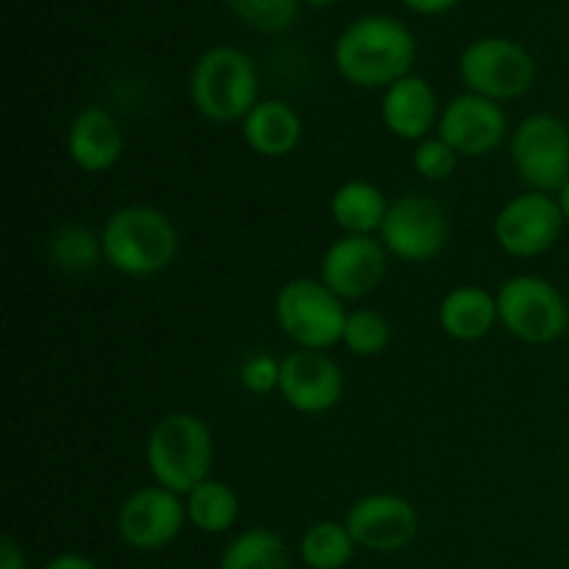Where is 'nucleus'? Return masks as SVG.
Here are the masks:
<instances>
[{"label": "nucleus", "mask_w": 569, "mask_h": 569, "mask_svg": "<svg viewBox=\"0 0 569 569\" xmlns=\"http://www.w3.org/2000/svg\"><path fill=\"white\" fill-rule=\"evenodd\" d=\"M342 345L359 359H376L392 345V326L376 309H356L345 322Z\"/></svg>", "instance_id": "nucleus-25"}, {"label": "nucleus", "mask_w": 569, "mask_h": 569, "mask_svg": "<svg viewBox=\"0 0 569 569\" xmlns=\"http://www.w3.org/2000/svg\"><path fill=\"white\" fill-rule=\"evenodd\" d=\"M437 320L445 337L467 345L481 342L495 331V326H500L498 295L476 283L453 287L439 303Z\"/></svg>", "instance_id": "nucleus-18"}, {"label": "nucleus", "mask_w": 569, "mask_h": 569, "mask_svg": "<svg viewBox=\"0 0 569 569\" xmlns=\"http://www.w3.org/2000/svg\"><path fill=\"white\" fill-rule=\"evenodd\" d=\"M220 569H292V556L281 533L256 526L226 545Z\"/></svg>", "instance_id": "nucleus-23"}, {"label": "nucleus", "mask_w": 569, "mask_h": 569, "mask_svg": "<svg viewBox=\"0 0 569 569\" xmlns=\"http://www.w3.org/2000/svg\"><path fill=\"white\" fill-rule=\"evenodd\" d=\"M500 326L520 342L542 348L559 342L569 328V306L553 281L533 272H520L500 283Z\"/></svg>", "instance_id": "nucleus-6"}, {"label": "nucleus", "mask_w": 569, "mask_h": 569, "mask_svg": "<svg viewBox=\"0 0 569 569\" xmlns=\"http://www.w3.org/2000/svg\"><path fill=\"white\" fill-rule=\"evenodd\" d=\"M459 78L467 92L503 106L528 94L537 83V59L509 37H481L459 56Z\"/></svg>", "instance_id": "nucleus-7"}, {"label": "nucleus", "mask_w": 569, "mask_h": 569, "mask_svg": "<svg viewBox=\"0 0 569 569\" xmlns=\"http://www.w3.org/2000/svg\"><path fill=\"white\" fill-rule=\"evenodd\" d=\"M144 465L159 487L189 495L211 478L214 467V433L192 411H170L159 417L144 442Z\"/></svg>", "instance_id": "nucleus-4"}, {"label": "nucleus", "mask_w": 569, "mask_h": 569, "mask_svg": "<svg viewBox=\"0 0 569 569\" xmlns=\"http://www.w3.org/2000/svg\"><path fill=\"white\" fill-rule=\"evenodd\" d=\"M378 239L392 259L406 261V264H426L448 248V211L431 194L409 192L403 198H395L389 203Z\"/></svg>", "instance_id": "nucleus-9"}, {"label": "nucleus", "mask_w": 569, "mask_h": 569, "mask_svg": "<svg viewBox=\"0 0 569 569\" xmlns=\"http://www.w3.org/2000/svg\"><path fill=\"white\" fill-rule=\"evenodd\" d=\"M459 159L461 156L456 153L439 133L422 139V142H417L415 148H411V170H415L422 181L431 183L448 181L456 172V167H459Z\"/></svg>", "instance_id": "nucleus-27"}, {"label": "nucleus", "mask_w": 569, "mask_h": 569, "mask_svg": "<svg viewBox=\"0 0 569 569\" xmlns=\"http://www.w3.org/2000/svg\"><path fill=\"white\" fill-rule=\"evenodd\" d=\"M565 226L556 194L526 189L500 206L492 233L498 248L511 259H539L559 244Z\"/></svg>", "instance_id": "nucleus-10"}, {"label": "nucleus", "mask_w": 569, "mask_h": 569, "mask_svg": "<svg viewBox=\"0 0 569 569\" xmlns=\"http://www.w3.org/2000/svg\"><path fill=\"white\" fill-rule=\"evenodd\" d=\"M356 542L348 526L337 520H320L303 531L298 542V556L309 569H345L353 561Z\"/></svg>", "instance_id": "nucleus-24"}, {"label": "nucleus", "mask_w": 569, "mask_h": 569, "mask_svg": "<svg viewBox=\"0 0 569 569\" xmlns=\"http://www.w3.org/2000/svg\"><path fill=\"white\" fill-rule=\"evenodd\" d=\"M242 139L264 159H287L303 139V120L287 100H259L242 120Z\"/></svg>", "instance_id": "nucleus-19"}, {"label": "nucleus", "mask_w": 569, "mask_h": 569, "mask_svg": "<svg viewBox=\"0 0 569 569\" xmlns=\"http://www.w3.org/2000/svg\"><path fill=\"white\" fill-rule=\"evenodd\" d=\"M350 311L320 278H292L276 295V322L300 350H331L342 345Z\"/></svg>", "instance_id": "nucleus-5"}, {"label": "nucleus", "mask_w": 569, "mask_h": 569, "mask_svg": "<svg viewBox=\"0 0 569 569\" xmlns=\"http://www.w3.org/2000/svg\"><path fill=\"white\" fill-rule=\"evenodd\" d=\"M67 156L87 176H103L120 164L126 153V137L120 122L103 106H87L72 117L67 128Z\"/></svg>", "instance_id": "nucleus-17"}, {"label": "nucleus", "mask_w": 569, "mask_h": 569, "mask_svg": "<svg viewBox=\"0 0 569 569\" xmlns=\"http://www.w3.org/2000/svg\"><path fill=\"white\" fill-rule=\"evenodd\" d=\"M442 117L437 89L422 76H406L381 94V122L400 142H422L433 137Z\"/></svg>", "instance_id": "nucleus-16"}, {"label": "nucleus", "mask_w": 569, "mask_h": 569, "mask_svg": "<svg viewBox=\"0 0 569 569\" xmlns=\"http://www.w3.org/2000/svg\"><path fill=\"white\" fill-rule=\"evenodd\" d=\"M0 569H28V559L11 537L0 539Z\"/></svg>", "instance_id": "nucleus-30"}, {"label": "nucleus", "mask_w": 569, "mask_h": 569, "mask_svg": "<svg viewBox=\"0 0 569 569\" xmlns=\"http://www.w3.org/2000/svg\"><path fill=\"white\" fill-rule=\"evenodd\" d=\"M400 3L422 17H439V14H448L450 9H456L461 0H400Z\"/></svg>", "instance_id": "nucleus-29"}, {"label": "nucleus", "mask_w": 569, "mask_h": 569, "mask_svg": "<svg viewBox=\"0 0 569 569\" xmlns=\"http://www.w3.org/2000/svg\"><path fill=\"white\" fill-rule=\"evenodd\" d=\"M392 200L383 194L381 187L372 181H345L333 189L331 194V220L342 233H353V237H378L381 233L383 220Z\"/></svg>", "instance_id": "nucleus-20"}, {"label": "nucleus", "mask_w": 569, "mask_h": 569, "mask_svg": "<svg viewBox=\"0 0 569 569\" xmlns=\"http://www.w3.org/2000/svg\"><path fill=\"white\" fill-rule=\"evenodd\" d=\"M239 383L248 389L250 395H264L278 392V383H281V359L270 353H253L242 361L239 367Z\"/></svg>", "instance_id": "nucleus-28"}, {"label": "nucleus", "mask_w": 569, "mask_h": 569, "mask_svg": "<svg viewBox=\"0 0 569 569\" xmlns=\"http://www.w3.org/2000/svg\"><path fill=\"white\" fill-rule=\"evenodd\" d=\"M278 395L298 415H328L345 398V372L326 350L292 348L281 359Z\"/></svg>", "instance_id": "nucleus-13"}, {"label": "nucleus", "mask_w": 569, "mask_h": 569, "mask_svg": "<svg viewBox=\"0 0 569 569\" xmlns=\"http://www.w3.org/2000/svg\"><path fill=\"white\" fill-rule=\"evenodd\" d=\"M509 150L517 176L533 192L556 194L569 181V126L561 117L528 114L511 131Z\"/></svg>", "instance_id": "nucleus-8"}, {"label": "nucleus", "mask_w": 569, "mask_h": 569, "mask_svg": "<svg viewBox=\"0 0 569 569\" xmlns=\"http://www.w3.org/2000/svg\"><path fill=\"white\" fill-rule=\"evenodd\" d=\"M437 133L461 159H483L509 139V117L495 100L461 92L442 109Z\"/></svg>", "instance_id": "nucleus-15"}, {"label": "nucleus", "mask_w": 569, "mask_h": 569, "mask_svg": "<svg viewBox=\"0 0 569 569\" xmlns=\"http://www.w3.org/2000/svg\"><path fill=\"white\" fill-rule=\"evenodd\" d=\"M556 200H559V209L561 214H565V222L569 226V181L559 189V192H556Z\"/></svg>", "instance_id": "nucleus-32"}, {"label": "nucleus", "mask_w": 569, "mask_h": 569, "mask_svg": "<svg viewBox=\"0 0 569 569\" xmlns=\"http://www.w3.org/2000/svg\"><path fill=\"white\" fill-rule=\"evenodd\" d=\"M44 259L61 276H87L103 261L100 231L83 222H61L44 242Z\"/></svg>", "instance_id": "nucleus-21"}, {"label": "nucleus", "mask_w": 569, "mask_h": 569, "mask_svg": "<svg viewBox=\"0 0 569 569\" xmlns=\"http://www.w3.org/2000/svg\"><path fill=\"white\" fill-rule=\"evenodd\" d=\"M103 261L128 278H153L178 259V228L156 206L133 203L111 211L100 228Z\"/></svg>", "instance_id": "nucleus-2"}, {"label": "nucleus", "mask_w": 569, "mask_h": 569, "mask_svg": "<svg viewBox=\"0 0 569 569\" xmlns=\"http://www.w3.org/2000/svg\"><path fill=\"white\" fill-rule=\"evenodd\" d=\"M415 59V33L389 14L359 17L333 42L337 72L356 89H389L411 76Z\"/></svg>", "instance_id": "nucleus-1"}, {"label": "nucleus", "mask_w": 569, "mask_h": 569, "mask_svg": "<svg viewBox=\"0 0 569 569\" xmlns=\"http://www.w3.org/2000/svg\"><path fill=\"white\" fill-rule=\"evenodd\" d=\"M387 270L389 253L381 239L342 233L322 253L320 281L348 303V300H365L372 292H378L383 278H387Z\"/></svg>", "instance_id": "nucleus-14"}, {"label": "nucleus", "mask_w": 569, "mask_h": 569, "mask_svg": "<svg viewBox=\"0 0 569 569\" xmlns=\"http://www.w3.org/2000/svg\"><path fill=\"white\" fill-rule=\"evenodd\" d=\"M222 6L259 33H283L298 20V0H222Z\"/></svg>", "instance_id": "nucleus-26"}, {"label": "nucleus", "mask_w": 569, "mask_h": 569, "mask_svg": "<svg viewBox=\"0 0 569 569\" xmlns=\"http://www.w3.org/2000/svg\"><path fill=\"white\" fill-rule=\"evenodd\" d=\"M183 526H189L183 498L159 483L133 489L117 511V533L122 545L137 553L167 548L181 537Z\"/></svg>", "instance_id": "nucleus-11"}, {"label": "nucleus", "mask_w": 569, "mask_h": 569, "mask_svg": "<svg viewBox=\"0 0 569 569\" xmlns=\"http://www.w3.org/2000/svg\"><path fill=\"white\" fill-rule=\"evenodd\" d=\"M183 506L189 526L206 537L228 533L239 522V495L220 478H206L198 483L192 492L183 495Z\"/></svg>", "instance_id": "nucleus-22"}, {"label": "nucleus", "mask_w": 569, "mask_h": 569, "mask_svg": "<svg viewBox=\"0 0 569 569\" xmlns=\"http://www.w3.org/2000/svg\"><path fill=\"white\" fill-rule=\"evenodd\" d=\"M356 548L367 553H400L420 533V515L400 495L372 492L356 500L345 517Z\"/></svg>", "instance_id": "nucleus-12"}, {"label": "nucleus", "mask_w": 569, "mask_h": 569, "mask_svg": "<svg viewBox=\"0 0 569 569\" xmlns=\"http://www.w3.org/2000/svg\"><path fill=\"white\" fill-rule=\"evenodd\" d=\"M303 3L315 6V9H326V6H333V3H337V0H303Z\"/></svg>", "instance_id": "nucleus-33"}, {"label": "nucleus", "mask_w": 569, "mask_h": 569, "mask_svg": "<svg viewBox=\"0 0 569 569\" xmlns=\"http://www.w3.org/2000/svg\"><path fill=\"white\" fill-rule=\"evenodd\" d=\"M44 569H98V565H94L89 556L76 553V550H67V553L53 556Z\"/></svg>", "instance_id": "nucleus-31"}, {"label": "nucleus", "mask_w": 569, "mask_h": 569, "mask_svg": "<svg viewBox=\"0 0 569 569\" xmlns=\"http://www.w3.org/2000/svg\"><path fill=\"white\" fill-rule=\"evenodd\" d=\"M259 70L237 44H211L189 72V103L214 126H242L259 103Z\"/></svg>", "instance_id": "nucleus-3"}]
</instances>
